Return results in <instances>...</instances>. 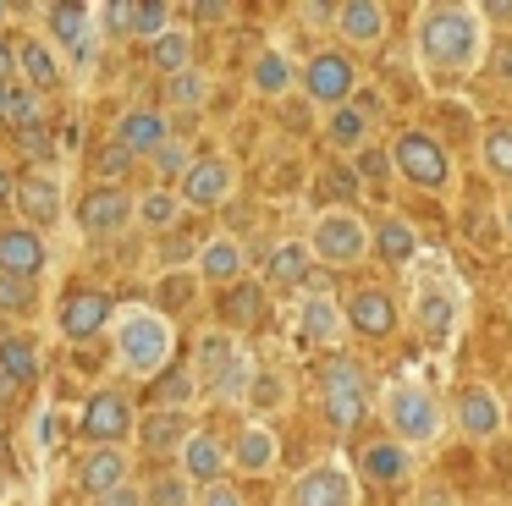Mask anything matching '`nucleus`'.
<instances>
[{"instance_id": "1", "label": "nucleus", "mask_w": 512, "mask_h": 506, "mask_svg": "<svg viewBox=\"0 0 512 506\" xmlns=\"http://www.w3.org/2000/svg\"><path fill=\"white\" fill-rule=\"evenodd\" d=\"M413 50L441 77H474L490 55V22L468 0H424L413 11Z\"/></svg>"}, {"instance_id": "2", "label": "nucleus", "mask_w": 512, "mask_h": 506, "mask_svg": "<svg viewBox=\"0 0 512 506\" xmlns=\"http://www.w3.org/2000/svg\"><path fill=\"white\" fill-rule=\"evenodd\" d=\"M111 341H116L122 374H133V380H155V374H166L171 358H177V325L149 303H127L111 325Z\"/></svg>"}, {"instance_id": "3", "label": "nucleus", "mask_w": 512, "mask_h": 506, "mask_svg": "<svg viewBox=\"0 0 512 506\" xmlns=\"http://www.w3.org/2000/svg\"><path fill=\"white\" fill-rule=\"evenodd\" d=\"M380 424H386L391 440H402V446L424 451L435 446V440L446 435V424H452V407L441 402V391L424 380H391L386 391H380Z\"/></svg>"}, {"instance_id": "4", "label": "nucleus", "mask_w": 512, "mask_h": 506, "mask_svg": "<svg viewBox=\"0 0 512 506\" xmlns=\"http://www.w3.org/2000/svg\"><path fill=\"white\" fill-rule=\"evenodd\" d=\"M193 374H199V385L215 396V402L226 407H248V391H254V352H248V341L237 336V330L215 325L199 336V347H193Z\"/></svg>"}, {"instance_id": "5", "label": "nucleus", "mask_w": 512, "mask_h": 506, "mask_svg": "<svg viewBox=\"0 0 512 506\" xmlns=\"http://www.w3.org/2000/svg\"><path fill=\"white\" fill-rule=\"evenodd\" d=\"M380 407L375 396V374L364 369V358H347V352H331L320 363V418L331 435H353L369 413Z\"/></svg>"}, {"instance_id": "6", "label": "nucleus", "mask_w": 512, "mask_h": 506, "mask_svg": "<svg viewBox=\"0 0 512 506\" xmlns=\"http://www.w3.org/2000/svg\"><path fill=\"white\" fill-rule=\"evenodd\" d=\"M463 314H468V292L457 275L446 270H430L413 281L408 292V325L419 330L424 347H452L457 330H463Z\"/></svg>"}, {"instance_id": "7", "label": "nucleus", "mask_w": 512, "mask_h": 506, "mask_svg": "<svg viewBox=\"0 0 512 506\" xmlns=\"http://www.w3.org/2000/svg\"><path fill=\"white\" fill-rule=\"evenodd\" d=\"M386 154H391V171H397V182L419 187V193H452L457 165H452V149H446L435 132L402 127L397 138L386 143Z\"/></svg>"}, {"instance_id": "8", "label": "nucleus", "mask_w": 512, "mask_h": 506, "mask_svg": "<svg viewBox=\"0 0 512 506\" xmlns=\"http://www.w3.org/2000/svg\"><path fill=\"white\" fill-rule=\"evenodd\" d=\"M309 248L325 270H353L375 253V231L358 209H320L309 220Z\"/></svg>"}, {"instance_id": "9", "label": "nucleus", "mask_w": 512, "mask_h": 506, "mask_svg": "<svg viewBox=\"0 0 512 506\" xmlns=\"http://www.w3.org/2000/svg\"><path fill=\"white\" fill-rule=\"evenodd\" d=\"M358 61H353V50H342V44H325V50H314L309 61H303V77H298V94L309 99L314 110H342V105H353L358 99Z\"/></svg>"}, {"instance_id": "10", "label": "nucleus", "mask_w": 512, "mask_h": 506, "mask_svg": "<svg viewBox=\"0 0 512 506\" xmlns=\"http://www.w3.org/2000/svg\"><path fill=\"white\" fill-rule=\"evenodd\" d=\"M281 506H358V473L342 457H320L281 490Z\"/></svg>"}, {"instance_id": "11", "label": "nucleus", "mask_w": 512, "mask_h": 506, "mask_svg": "<svg viewBox=\"0 0 512 506\" xmlns=\"http://www.w3.org/2000/svg\"><path fill=\"white\" fill-rule=\"evenodd\" d=\"M292 336H298L303 347H314V352H336L342 341H353V330H347V314H342V297H336L325 281H314L309 292L298 297Z\"/></svg>"}, {"instance_id": "12", "label": "nucleus", "mask_w": 512, "mask_h": 506, "mask_svg": "<svg viewBox=\"0 0 512 506\" xmlns=\"http://www.w3.org/2000/svg\"><path fill=\"white\" fill-rule=\"evenodd\" d=\"M39 17H45V39L56 44L61 61L78 66V72H89V66H94V50H100V28H94V22H100V11L61 0V6H45Z\"/></svg>"}, {"instance_id": "13", "label": "nucleus", "mask_w": 512, "mask_h": 506, "mask_svg": "<svg viewBox=\"0 0 512 506\" xmlns=\"http://www.w3.org/2000/svg\"><path fill=\"white\" fill-rule=\"evenodd\" d=\"M78 435L89 440V446H127V440H138V407L127 402V391L105 385V391H94L89 402H83Z\"/></svg>"}, {"instance_id": "14", "label": "nucleus", "mask_w": 512, "mask_h": 506, "mask_svg": "<svg viewBox=\"0 0 512 506\" xmlns=\"http://www.w3.org/2000/svg\"><path fill=\"white\" fill-rule=\"evenodd\" d=\"M314 270H320V259H314L309 237H281L259 264V286L270 297H303L314 286Z\"/></svg>"}, {"instance_id": "15", "label": "nucleus", "mask_w": 512, "mask_h": 506, "mask_svg": "<svg viewBox=\"0 0 512 506\" xmlns=\"http://www.w3.org/2000/svg\"><path fill=\"white\" fill-rule=\"evenodd\" d=\"M342 314H347V330L364 341H391L402 325V303L391 297V286H353V292H342Z\"/></svg>"}, {"instance_id": "16", "label": "nucleus", "mask_w": 512, "mask_h": 506, "mask_svg": "<svg viewBox=\"0 0 512 506\" xmlns=\"http://www.w3.org/2000/svg\"><path fill=\"white\" fill-rule=\"evenodd\" d=\"M413 457H419L413 446L380 435V440H364V446H358L353 473H358V484H375V490H402V484H413V468H419Z\"/></svg>"}, {"instance_id": "17", "label": "nucleus", "mask_w": 512, "mask_h": 506, "mask_svg": "<svg viewBox=\"0 0 512 506\" xmlns=\"http://www.w3.org/2000/svg\"><path fill=\"white\" fill-rule=\"evenodd\" d=\"M116 314H122V308H116L100 286H72V292L56 303V330L67 341H94L100 330L116 325Z\"/></svg>"}, {"instance_id": "18", "label": "nucleus", "mask_w": 512, "mask_h": 506, "mask_svg": "<svg viewBox=\"0 0 512 506\" xmlns=\"http://www.w3.org/2000/svg\"><path fill=\"white\" fill-rule=\"evenodd\" d=\"M78 226L89 237H122L127 226H138V198L127 187H100L94 182L89 193L78 198Z\"/></svg>"}, {"instance_id": "19", "label": "nucleus", "mask_w": 512, "mask_h": 506, "mask_svg": "<svg viewBox=\"0 0 512 506\" xmlns=\"http://www.w3.org/2000/svg\"><path fill=\"white\" fill-rule=\"evenodd\" d=\"M452 424H457V435L463 440H474V446H485V440H496L501 429H507V402H501L490 385H463L457 391V402H452Z\"/></svg>"}, {"instance_id": "20", "label": "nucleus", "mask_w": 512, "mask_h": 506, "mask_svg": "<svg viewBox=\"0 0 512 506\" xmlns=\"http://www.w3.org/2000/svg\"><path fill=\"white\" fill-rule=\"evenodd\" d=\"M133 484V457H127V446H89L78 457V490L89 495V501H105V495L127 490Z\"/></svg>"}, {"instance_id": "21", "label": "nucleus", "mask_w": 512, "mask_h": 506, "mask_svg": "<svg viewBox=\"0 0 512 506\" xmlns=\"http://www.w3.org/2000/svg\"><path fill=\"white\" fill-rule=\"evenodd\" d=\"M50 270V242H45V231H34V226H0V275H17V281H34L39 286V275Z\"/></svg>"}, {"instance_id": "22", "label": "nucleus", "mask_w": 512, "mask_h": 506, "mask_svg": "<svg viewBox=\"0 0 512 506\" xmlns=\"http://www.w3.org/2000/svg\"><path fill=\"white\" fill-rule=\"evenodd\" d=\"M171 138H177V132H171V116L160 105H133V110L116 116V143H122L133 160H155Z\"/></svg>"}, {"instance_id": "23", "label": "nucleus", "mask_w": 512, "mask_h": 506, "mask_svg": "<svg viewBox=\"0 0 512 506\" xmlns=\"http://www.w3.org/2000/svg\"><path fill=\"white\" fill-rule=\"evenodd\" d=\"M177 193H182L188 209H221L226 198L237 193V165L226 160V154H199L193 171H188V182H182Z\"/></svg>"}, {"instance_id": "24", "label": "nucleus", "mask_w": 512, "mask_h": 506, "mask_svg": "<svg viewBox=\"0 0 512 506\" xmlns=\"http://www.w3.org/2000/svg\"><path fill=\"white\" fill-rule=\"evenodd\" d=\"M193 275H199L204 286H237V281H248V248L232 237V231H215V237H204L199 253H193Z\"/></svg>"}, {"instance_id": "25", "label": "nucleus", "mask_w": 512, "mask_h": 506, "mask_svg": "<svg viewBox=\"0 0 512 506\" xmlns=\"http://www.w3.org/2000/svg\"><path fill=\"white\" fill-rule=\"evenodd\" d=\"M232 468L248 473V479H265V473L281 468V435L265 424V418H243L232 435Z\"/></svg>"}, {"instance_id": "26", "label": "nucleus", "mask_w": 512, "mask_h": 506, "mask_svg": "<svg viewBox=\"0 0 512 506\" xmlns=\"http://www.w3.org/2000/svg\"><path fill=\"white\" fill-rule=\"evenodd\" d=\"M391 33V11L380 0H342L336 6V39L342 50H380Z\"/></svg>"}, {"instance_id": "27", "label": "nucleus", "mask_w": 512, "mask_h": 506, "mask_svg": "<svg viewBox=\"0 0 512 506\" xmlns=\"http://www.w3.org/2000/svg\"><path fill=\"white\" fill-rule=\"evenodd\" d=\"M17 215H23V226H34V231L61 226V215H67V193H61V176H50V171L23 176V182H17Z\"/></svg>"}, {"instance_id": "28", "label": "nucleus", "mask_w": 512, "mask_h": 506, "mask_svg": "<svg viewBox=\"0 0 512 506\" xmlns=\"http://www.w3.org/2000/svg\"><path fill=\"white\" fill-rule=\"evenodd\" d=\"M177 468L188 473L193 490H210V484H221L226 468H232V446H226L221 435H210V429H193V440L177 451Z\"/></svg>"}, {"instance_id": "29", "label": "nucleus", "mask_w": 512, "mask_h": 506, "mask_svg": "<svg viewBox=\"0 0 512 506\" xmlns=\"http://www.w3.org/2000/svg\"><path fill=\"white\" fill-rule=\"evenodd\" d=\"M375 105L369 99H353V105H342V110H331L325 116V143H331L336 154H364V149H375Z\"/></svg>"}, {"instance_id": "30", "label": "nucleus", "mask_w": 512, "mask_h": 506, "mask_svg": "<svg viewBox=\"0 0 512 506\" xmlns=\"http://www.w3.org/2000/svg\"><path fill=\"white\" fill-rule=\"evenodd\" d=\"M298 77H303V61H292L281 44H265V50L248 61V88H254L259 99H287V94H298Z\"/></svg>"}, {"instance_id": "31", "label": "nucleus", "mask_w": 512, "mask_h": 506, "mask_svg": "<svg viewBox=\"0 0 512 506\" xmlns=\"http://www.w3.org/2000/svg\"><path fill=\"white\" fill-rule=\"evenodd\" d=\"M193 413H177V407H155V413L138 418V446L149 451V457H177L182 446L193 440Z\"/></svg>"}, {"instance_id": "32", "label": "nucleus", "mask_w": 512, "mask_h": 506, "mask_svg": "<svg viewBox=\"0 0 512 506\" xmlns=\"http://www.w3.org/2000/svg\"><path fill=\"white\" fill-rule=\"evenodd\" d=\"M17 77H23L34 94H50V88H61V77H67V61L56 55V44L50 39H17Z\"/></svg>"}, {"instance_id": "33", "label": "nucleus", "mask_w": 512, "mask_h": 506, "mask_svg": "<svg viewBox=\"0 0 512 506\" xmlns=\"http://www.w3.org/2000/svg\"><path fill=\"white\" fill-rule=\"evenodd\" d=\"M369 231H375V259H386L391 270H408L419 259V226L408 215H380L369 220Z\"/></svg>"}, {"instance_id": "34", "label": "nucleus", "mask_w": 512, "mask_h": 506, "mask_svg": "<svg viewBox=\"0 0 512 506\" xmlns=\"http://www.w3.org/2000/svg\"><path fill=\"white\" fill-rule=\"evenodd\" d=\"M0 369L17 380V391L39 380V369H45V352H39V336H34V330H6V336H0Z\"/></svg>"}, {"instance_id": "35", "label": "nucleus", "mask_w": 512, "mask_h": 506, "mask_svg": "<svg viewBox=\"0 0 512 506\" xmlns=\"http://www.w3.org/2000/svg\"><path fill=\"white\" fill-rule=\"evenodd\" d=\"M265 286L259 281H237V286H226L221 292V314H226V330H237V336H243V330H254L259 325V314H265Z\"/></svg>"}, {"instance_id": "36", "label": "nucleus", "mask_w": 512, "mask_h": 506, "mask_svg": "<svg viewBox=\"0 0 512 506\" xmlns=\"http://www.w3.org/2000/svg\"><path fill=\"white\" fill-rule=\"evenodd\" d=\"M149 66H155L160 77H182V72H193V33L188 28H171V33H160L155 44H149Z\"/></svg>"}, {"instance_id": "37", "label": "nucleus", "mask_w": 512, "mask_h": 506, "mask_svg": "<svg viewBox=\"0 0 512 506\" xmlns=\"http://www.w3.org/2000/svg\"><path fill=\"white\" fill-rule=\"evenodd\" d=\"M182 193L177 187H149V193H138V226L144 231H171L182 220Z\"/></svg>"}, {"instance_id": "38", "label": "nucleus", "mask_w": 512, "mask_h": 506, "mask_svg": "<svg viewBox=\"0 0 512 506\" xmlns=\"http://www.w3.org/2000/svg\"><path fill=\"white\" fill-rule=\"evenodd\" d=\"M479 171H485L490 182L512 187V127H485L479 132Z\"/></svg>"}, {"instance_id": "39", "label": "nucleus", "mask_w": 512, "mask_h": 506, "mask_svg": "<svg viewBox=\"0 0 512 506\" xmlns=\"http://www.w3.org/2000/svg\"><path fill=\"white\" fill-rule=\"evenodd\" d=\"M287 402H292L287 374H281V369H259L254 374V391H248V418H265V413H276V407H287Z\"/></svg>"}, {"instance_id": "40", "label": "nucleus", "mask_w": 512, "mask_h": 506, "mask_svg": "<svg viewBox=\"0 0 512 506\" xmlns=\"http://www.w3.org/2000/svg\"><path fill=\"white\" fill-rule=\"evenodd\" d=\"M144 501L149 506H199V490L188 484L182 468H171V473H155V479L144 484Z\"/></svg>"}, {"instance_id": "41", "label": "nucleus", "mask_w": 512, "mask_h": 506, "mask_svg": "<svg viewBox=\"0 0 512 506\" xmlns=\"http://www.w3.org/2000/svg\"><path fill=\"white\" fill-rule=\"evenodd\" d=\"M177 28V6H166V0H144V6H133V39L155 44L160 33Z\"/></svg>"}, {"instance_id": "42", "label": "nucleus", "mask_w": 512, "mask_h": 506, "mask_svg": "<svg viewBox=\"0 0 512 506\" xmlns=\"http://www.w3.org/2000/svg\"><path fill=\"white\" fill-rule=\"evenodd\" d=\"M149 165H155L160 187H182V182H188V171H193V149H188L182 138H171V143H166V149H160Z\"/></svg>"}, {"instance_id": "43", "label": "nucleus", "mask_w": 512, "mask_h": 506, "mask_svg": "<svg viewBox=\"0 0 512 506\" xmlns=\"http://www.w3.org/2000/svg\"><path fill=\"white\" fill-rule=\"evenodd\" d=\"M34 308H39V292H34V281H17V275H0V314L28 319Z\"/></svg>"}, {"instance_id": "44", "label": "nucleus", "mask_w": 512, "mask_h": 506, "mask_svg": "<svg viewBox=\"0 0 512 506\" xmlns=\"http://www.w3.org/2000/svg\"><path fill=\"white\" fill-rule=\"evenodd\" d=\"M166 99L177 110H199L204 99H210V83H204V72H182V77H171V83H166Z\"/></svg>"}, {"instance_id": "45", "label": "nucleus", "mask_w": 512, "mask_h": 506, "mask_svg": "<svg viewBox=\"0 0 512 506\" xmlns=\"http://www.w3.org/2000/svg\"><path fill=\"white\" fill-rule=\"evenodd\" d=\"M490 88H501V94H512V39H490V55H485V72Z\"/></svg>"}, {"instance_id": "46", "label": "nucleus", "mask_w": 512, "mask_h": 506, "mask_svg": "<svg viewBox=\"0 0 512 506\" xmlns=\"http://www.w3.org/2000/svg\"><path fill=\"white\" fill-rule=\"evenodd\" d=\"M12 127H39V121H45V110H39V94L28 83H12Z\"/></svg>"}, {"instance_id": "47", "label": "nucleus", "mask_w": 512, "mask_h": 506, "mask_svg": "<svg viewBox=\"0 0 512 506\" xmlns=\"http://www.w3.org/2000/svg\"><path fill=\"white\" fill-rule=\"evenodd\" d=\"M127 165H133V154L122 149V143H105L100 149V160H94V171H100V187H116V176H127Z\"/></svg>"}, {"instance_id": "48", "label": "nucleus", "mask_w": 512, "mask_h": 506, "mask_svg": "<svg viewBox=\"0 0 512 506\" xmlns=\"http://www.w3.org/2000/svg\"><path fill=\"white\" fill-rule=\"evenodd\" d=\"M353 176H358V182H364V176L386 182V176H397V171H391V154H386V149H364V154L353 160Z\"/></svg>"}, {"instance_id": "49", "label": "nucleus", "mask_w": 512, "mask_h": 506, "mask_svg": "<svg viewBox=\"0 0 512 506\" xmlns=\"http://www.w3.org/2000/svg\"><path fill=\"white\" fill-rule=\"evenodd\" d=\"M199 506H248V495L237 490L232 479H221V484H210V490H199Z\"/></svg>"}, {"instance_id": "50", "label": "nucleus", "mask_w": 512, "mask_h": 506, "mask_svg": "<svg viewBox=\"0 0 512 506\" xmlns=\"http://www.w3.org/2000/svg\"><path fill=\"white\" fill-rule=\"evenodd\" d=\"M100 22H105V33H133V0H111V6H100Z\"/></svg>"}, {"instance_id": "51", "label": "nucleus", "mask_w": 512, "mask_h": 506, "mask_svg": "<svg viewBox=\"0 0 512 506\" xmlns=\"http://www.w3.org/2000/svg\"><path fill=\"white\" fill-rule=\"evenodd\" d=\"M413 506H463V501H457V495L446 490V484H424L419 501H413Z\"/></svg>"}, {"instance_id": "52", "label": "nucleus", "mask_w": 512, "mask_h": 506, "mask_svg": "<svg viewBox=\"0 0 512 506\" xmlns=\"http://www.w3.org/2000/svg\"><path fill=\"white\" fill-rule=\"evenodd\" d=\"M94 506H149V501H144V484H127V490L105 495V501H94Z\"/></svg>"}, {"instance_id": "53", "label": "nucleus", "mask_w": 512, "mask_h": 506, "mask_svg": "<svg viewBox=\"0 0 512 506\" xmlns=\"http://www.w3.org/2000/svg\"><path fill=\"white\" fill-rule=\"evenodd\" d=\"M12 77H17V44L0 39V83H12Z\"/></svg>"}, {"instance_id": "54", "label": "nucleus", "mask_w": 512, "mask_h": 506, "mask_svg": "<svg viewBox=\"0 0 512 506\" xmlns=\"http://www.w3.org/2000/svg\"><path fill=\"white\" fill-rule=\"evenodd\" d=\"M479 11H485V22H490V28H496V22L507 28V22H512V0H496V6H479Z\"/></svg>"}, {"instance_id": "55", "label": "nucleus", "mask_w": 512, "mask_h": 506, "mask_svg": "<svg viewBox=\"0 0 512 506\" xmlns=\"http://www.w3.org/2000/svg\"><path fill=\"white\" fill-rule=\"evenodd\" d=\"M0 209H17V182H12L6 165H0Z\"/></svg>"}, {"instance_id": "56", "label": "nucleus", "mask_w": 512, "mask_h": 506, "mask_svg": "<svg viewBox=\"0 0 512 506\" xmlns=\"http://www.w3.org/2000/svg\"><path fill=\"white\" fill-rule=\"evenodd\" d=\"M193 17H199V22H226V17H232V6H215V0H210V6H193Z\"/></svg>"}, {"instance_id": "57", "label": "nucleus", "mask_w": 512, "mask_h": 506, "mask_svg": "<svg viewBox=\"0 0 512 506\" xmlns=\"http://www.w3.org/2000/svg\"><path fill=\"white\" fill-rule=\"evenodd\" d=\"M12 396H17V380H12V374H6V369H0V407L12 402Z\"/></svg>"}, {"instance_id": "58", "label": "nucleus", "mask_w": 512, "mask_h": 506, "mask_svg": "<svg viewBox=\"0 0 512 506\" xmlns=\"http://www.w3.org/2000/svg\"><path fill=\"white\" fill-rule=\"evenodd\" d=\"M501 231H507V242H512V193L501 198Z\"/></svg>"}, {"instance_id": "59", "label": "nucleus", "mask_w": 512, "mask_h": 506, "mask_svg": "<svg viewBox=\"0 0 512 506\" xmlns=\"http://www.w3.org/2000/svg\"><path fill=\"white\" fill-rule=\"evenodd\" d=\"M12 116V83H0V121Z\"/></svg>"}, {"instance_id": "60", "label": "nucleus", "mask_w": 512, "mask_h": 506, "mask_svg": "<svg viewBox=\"0 0 512 506\" xmlns=\"http://www.w3.org/2000/svg\"><path fill=\"white\" fill-rule=\"evenodd\" d=\"M6 17H12V6H6V0H0V22H6Z\"/></svg>"}, {"instance_id": "61", "label": "nucleus", "mask_w": 512, "mask_h": 506, "mask_svg": "<svg viewBox=\"0 0 512 506\" xmlns=\"http://www.w3.org/2000/svg\"><path fill=\"white\" fill-rule=\"evenodd\" d=\"M479 506H501V501H479Z\"/></svg>"}, {"instance_id": "62", "label": "nucleus", "mask_w": 512, "mask_h": 506, "mask_svg": "<svg viewBox=\"0 0 512 506\" xmlns=\"http://www.w3.org/2000/svg\"><path fill=\"white\" fill-rule=\"evenodd\" d=\"M0 495H6V479H0Z\"/></svg>"}]
</instances>
